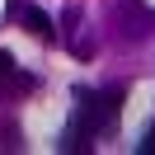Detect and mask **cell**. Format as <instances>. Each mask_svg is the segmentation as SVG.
I'll return each instance as SVG.
<instances>
[{"instance_id": "obj_1", "label": "cell", "mask_w": 155, "mask_h": 155, "mask_svg": "<svg viewBox=\"0 0 155 155\" xmlns=\"http://www.w3.org/2000/svg\"><path fill=\"white\" fill-rule=\"evenodd\" d=\"M117 108H122V89H108V94H94V89H75V127L66 132V150H85L89 136L108 132L117 117Z\"/></svg>"}, {"instance_id": "obj_2", "label": "cell", "mask_w": 155, "mask_h": 155, "mask_svg": "<svg viewBox=\"0 0 155 155\" xmlns=\"http://www.w3.org/2000/svg\"><path fill=\"white\" fill-rule=\"evenodd\" d=\"M24 24H28V33H33V38H42V42L57 38V28H52V19H47L42 10H28V14H24Z\"/></svg>"}, {"instance_id": "obj_3", "label": "cell", "mask_w": 155, "mask_h": 155, "mask_svg": "<svg viewBox=\"0 0 155 155\" xmlns=\"http://www.w3.org/2000/svg\"><path fill=\"white\" fill-rule=\"evenodd\" d=\"M141 155H155V127L146 132V141H141Z\"/></svg>"}]
</instances>
